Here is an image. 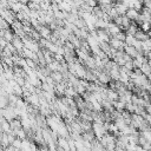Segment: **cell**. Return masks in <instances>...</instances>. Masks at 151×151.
I'll return each instance as SVG.
<instances>
[{"instance_id":"cell-1","label":"cell","mask_w":151,"mask_h":151,"mask_svg":"<svg viewBox=\"0 0 151 151\" xmlns=\"http://www.w3.org/2000/svg\"><path fill=\"white\" fill-rule=\"evenodd\" d=\"M92 125V127H91V131H92V133H93V136H94V138H97L98 140L105 134V133H107V131H106V129H105V125H104V123L103 124H98V123H92L91 124Z\"/></svg>"},{"instance_id":"cell-2","label":"cell","mask_w":151,"mask_h":151,"mask_svg":"<svg viewBox=\"0 0 151 151\" xmlns=\"http://www.w3.org/2000/svg\"><path fill=\"white\" fill-rule=\"evenodd\" d=\"M1 113H2L4 119L7 120V122H11L12 119H15L17 118V114L14 112V106H11V105H7L5 109H2Z\"/></svg>"},{"instance_id":"cell-3","label":"cell","mask_w":151,"mask_h":151,"mask_svg":"<svg viewBox=\"0 0 151 151\" xmlns=\"http://www.w3.org/2000/svg\"><path fill=\"white\" fill-rule=\"evenodd\" d=\"M109 45H110V47H112L113 50H116V51H123L124 50V46H125V44H124V41H120V40H117L116 38H110V40H109Z\"/></svg>"},{"instance_id":"cell-4","label":"cell","mask_w":151,"mask_h":151,"mask_svg":"<svg viewBox=\"0 0 151 151\" xmlns=\"http://www.w3.org/2000/svg\"><path fill=\"white\" fill-rule=\"evenodd\" d=\"M11 44H12V45H13V47L15 48L17 53L21 54V51H22V48H24V44H22L21 38H19V37L14 35V38H13V40H12V42H11Z\"/></svg>"},{"instance_id":"cell-5","label":"cell","mask_w":151,"mask_h":151,"mask_svg":"<svg viewBox=\"0 0 151 151\" xmlns=\"http://www.w3.org/2000/svg\"><path fill=\"white\" fill-rule=\"evenodd\" d=\"M55 144H57V147H60V149H63L64 151H70L67 138H64V137H58V138H57Z\"/></svg>"},{"instance_id":"cell-6","label":"cell","mask_w":151,"mask_h":151,"mask_svg":"<svg viewBox=\"0 0 151 151\" xmlns=\"http://www.w3.org/2000/svg\"><path fill=\"white\" fill-rule=\"evenodd\" d=\"M125 17L130 20V21H136L139 17V12L133 9V8H127L126 9V13H125Z\"/></svg>"},{"instance_id":"cell-7","label":"cell","mask_w":151,"mask_h":151,"mask_svg":"<svg viewBox=\"0 0 151 151\" xmlns=\"http://www.w3.org/2000/svg\"><path fill=\"white\" fill-rule=\"evenodd\" d=\"M123 51H124V53H125V54H127L131 59H132V58H136V57L139 54V53L137 52V50H136L133 46H126V45H125Z\"/></svg>"},{"instance_id":"cell-8","label":"cell","mask_w":151,"mask_h":151,"mask_svg":"<svg viewBox=\"0 0 151 151\" xmlns=\"http://www.w3.org/2000/svg\"><path fill=\"white\" fill-rule=\"evenodd\" d=\"M118 98H119V96H118V93H117L114 90L106 88V99H107V100H110L111 103H113V101L118 100Z\"/></svg>"},{"instance_id":"cell-9","label":"cell","mask_w":151,"mask_h":151,"mask_svg":"<svg viewBox=\"0 0 151 151\" xmlns=\"http://www.w3.org/2000/svg\"><path fill=\"white\" fill-rule=\"evenodd\" d=\"M133 37L136 38V40L144 41V40H146V39H149V38H150V33H144V32H142L140 29H138Z\"/></svg>"},{"instance_id":"cell-10","label":"cell","mask_w":151,"mask_h":151,"mask_svg":"<svg viewBox=\"0 0 151 151\" xmlns=\"http://www.w3.org/2000/svg\"><path fill=\"white\" fill-rule=\"evenodd\" d=\"M50 77L51 79L54 81V84H58V83H61L64 79H63V74L60 72H51L50 73Z\"/></svg>"},{"instance_id":"cell-11","label":"cell","mask_w":151,"mask_h":151,"mask_svg":"<svg viewBox=\"0 0 151 151\" xmlns=\"http://www.w3.org/2000/svg\"><path fill=\"white\" fill-rule=\"evenodd\" d=\"M9 127H11V131H17L19 129H21V123H20V119H12L9 122Z\"/></svg>"},{"instance_id":"cell-12","label":"cell","mask_w":151,"mask_h":151,"mask_svg":"<svg viewBox=\"0 0 151 151\" xmlns=\"http://www.w3.org/2000/svg\"><path fill=\"white\" fill-rule=\"evenodd\" d=\"M139 71H140V73H143L145 77H150V63L147 61V63H145V64H143L142 66H140V68H139Z\"/></svg>"},{"instance_id":"cell-13","label":"cell","mask_w":151,"mask_h":151,"mask_svg":"<svg viewBox=\"0 0 151 151\" xmlns=\"http://www.w3.org/2000/svg\"><path fill=\"white\" fill-rule=\"evenodd\" d=\"M2 38L6 40V42H12V40H13V38H14V34H13V32L8 28V29L4 31V35H2Z\"/></svg>"},{"instance_id":"cell-14","label":"cell","mask_w":151,"mask_h":151,"mask_svg":"<svg viewBox=\"0 0 151 151\" xmlns=\"http://www.w3.org/2000/svg\"><path fill=\"white\" fill-rule=\"evenodd\" d=\"M0 131H1L2 133H8V132H11L9 122H7V120L2 122V123H1V125H0Z\"/></svg>"},{"instance_id":"cell-15","label":"cell","mask_w":151,"mask_h":151,"mask_svg":"<svg viewBox=\"0 0 151 151\" xmlns=\"http://www.w3.org/2000/svg\"><path fill=\"white\" fill-rule=\"evenodd\" d=\"M134 41H136V38H134L133 35H127V34H126V37H125V39H124V44H125L126 46H133Z\"/></svg>"},{"instance_id":"cell-16","label":"cell","mask_w":151,"mask_h":151,"mask_svg":"<svg viewBox=\"0 0 151 151\" xmlns=\"http://www.w3.org/2000/svg\"><path fill=\"white\" fill-rule=\"evenodd\" d=\"M138 28L142 32H144V33H149V31H150V22H142Z\"/></svg>"},{"instance_id":"cell-17","label":"cell","mask_w":151,"mask_h":151,"mask_svg":"<svg viewBox=\"0 0 151 151\" xmlns=\"http://www.w3.org/2000/svg\"><path fill=\"white\" fill-rule=\"evenodd\" d=\"M125 37H126V34H125V32H123V31H120L119 33H117L114 37H112V38H116L117 40H120V41H124V39H125Z\"/></svg>"},{"instance_id":"cell-18","label":"cell","mask_w":151,"mask_h":151,"mask_svg":"<svg viewBox=\"0 0 151 151\" xmlns=\"http://www.w3.org/2000/svg\"><path fill=\"white\" fill-rule=\"evenodd\" d=\"M14 149H18V150H20V147H21V140L20 139H18V138H15L13 142H12V144H11Z\"/></svg>"},{"instance_id":"cell-19","label":"cell","mask_w":151,"mask_h":151,"mask_svg":"<svg viewBox=\"0 0 151 151\" xmlns=\"http://www.w3.org/2000/svg\"><path fill=\"white\" fill-rule=\"evenodd\" d=\"M0 65H2V60H1V57H0Z\"/></svg>"},{"instance_id":"cell-20","label":"cell","mask_w":151,"mask_h":151,"mask_svg":"<svg viewBox=\"0 0 151 151\" xmlns=\"http://www.w3.org/2000/svg\"><path fill=\"white\" fill-rule=\"evenodd\" d=\"M0 151H4V149H2V147H1V146H0Z\"/></svg>"}]
</instances>
